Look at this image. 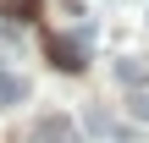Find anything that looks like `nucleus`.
I'll use <instances>...</instances> for the list:
<instances>
[{"instance_id": "f257e3e1", "label": "nucleus", "mask_w": 149, "mask_h": 143, "mask_svg": "<svg viewBox=\"0 0 149 143\" xmlns=\"http://www.w3.org/2000/svg\"><path fill=\"white\" fill-rule=\"evenodd\" d=\"M50 55H55L61 72H83V66H88V39H83V33H61V39L50 44Z\"/></svg>"}, {"instance_id": "20e7f679", "label": "nucleus", "mask_w": 149, "mask_h": 143, "mask_svg": "<svg viewBox=\"0 0 149 143\" xmlns=\"http://www.w3.org/2000/svg\"><path fill=\"white\" fill-rule=\"evenodd\" d=\"M133 116H138V121H149V88H138V94H133Z\"/></svg>"}, {"instance_id": "7ed1b4c3", "label": "nucleus", "mask_w": 149, "mask_h": 143, "mask_svg": "<svg viewBox=\"0 0 149 143\" xmlns=\"http://www.w3.org/2000/svg\"><path fill=\"white\" fill-rule=\"evenodd\" d=\"M116 77H122V83H138L144 66H138V61H116Z\"/></svg>"}, {"instance_id": "f03ea898", "label": "nucleus", "mask_w": 149, "mask_h": 143, "mask_svg": "<svg viewBox=\"0 0 149 143\" xmlns=\"http://www.w3.org/2000/svg\"><path fill=\"white\" fill-rule=\"evenodd\" d=\"M22 99H28V83L11 77V72H0V110H11V105H22Z\"/></svg>"}]
</instances>
